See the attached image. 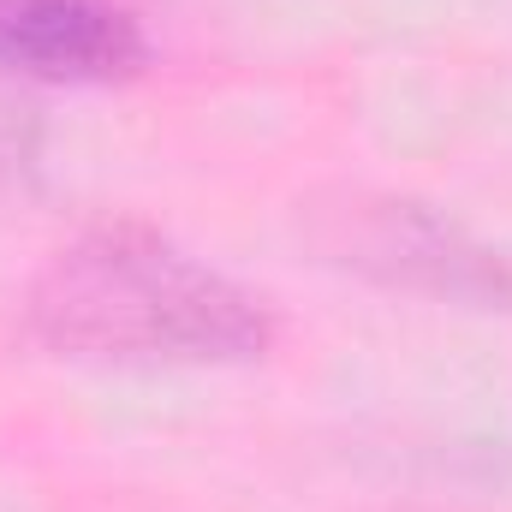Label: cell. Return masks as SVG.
I'll return each mask as SVG.
<instances>
[{
	"instance_id": "cell-1",
	"label": "cell",
	"mask_w": 512,
	"mask_h": 512,
	"mask_svg": "<svg viewBox=\"0 0 512 512\" xmlns=\"http://www.w3.org/2000/svg\"><path fill=\"white\" fill-rule=\"evenodd\" d=\"M30 334L90 364H245L274 322L262 298L149 227H90L48 256L24 298Z\"/></svg>"
},
{
	"instance_id": "cell-2",
	"label": "cell",
	"mask_w": 512,
	"mask_h": 512,
	"mask_svg": "<svg viewBox=\"0 0 512 512\" xmlns=\"http://www.w3.org/2000/svg\"><path fill=\"white\" fill-rule=\"evenodd\" d=\"M143 30L114 0H0V72L108 84L143 66Z\"/></svg>"
},
{
	"instance_id": "cell-3",
	"label": "cell",
	"mask_w": 512,
	"mask_h": 512,
	"mask_svg": "<svg viewBox=\"0 0 512 512\" xmlns=\"http://www.w3.org/2000/svg\"><path fill=\"white\" fill-rule=\"evenodd\" d=\"M346 262L382 274L393 286H417V292H441V298H477V304H507L512 274L489 251H477L471 239H459L453 227H441L435 215L411 209V203H376L352 221Z\"/></svg>"
},
{
	"instance_id": "cell-4",
	"label": "cell",
	"mask_w": 512,
	"mask_h": 512,
	"mask_svg": "<svg viewBox=\"0 0 512 512\" xmlns=\"http://www.w3.org/2000/svg\"><path fill=\"white\" fill-rule=\"evenodd\" d=\"M42 173V120L24 96L0 90V209L30 197Z\"/></svg>"
}]
</instances>
